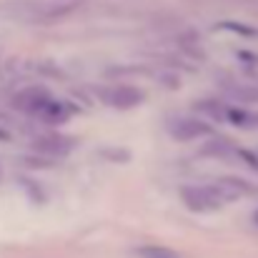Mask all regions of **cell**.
<instances>
[{"label":"cell","mask_w":258,"mask_h":258,"mask_svg":"<svg viewBox=\"0 0 258 258\" xmlns=\"http://www.w3.org/2000/svg\"><path fill=\"white\" fill-rule=\"evenodd\" d=\"M180 201L193 213H211L223 206L218 193L213 190V185H185V188H180Z\"/></svg>","instance_id":"6da1fadb"},{"label":"cell","mask_w":258,"mask_h":258,"mask_svg":"<svg viewBox=\"0 0 258 258\" xmlns=\"http://www.w3.org/2000/svg\"><path fill=\"white\" fill-rule=\"evenodd\" d=\"M100 100L118 108V110H128V108H136L146 100V93L138 86H131V83H120V86H110L100 90Z\"/></svg>","instance_id":"7a4b0ae2"},{"label":"cell","mask_w":258,"mask_h":258,"mask_svg":"<svg viewBox=\"0 0 258 258\" xmlns=\"http://www.w3.org/2000/svg\"><path fill=\"white\" fill-rule=\"evenodd\" d=\"M50 98H53V95L48 93V88L30 86V88H25V90H20V93L13 95V108L25 110V113H33V115H40L43 108L50 103Z\"/></svg>","instance_id":"3957f363"},{"label":"cell","mask_w":258,"mask_h":258,"mask_svg":"<svg viewBox=\"0 0 258 258\" xmlns=\"http://www.w3.org/2000/svg\"><path fill=\"white\" fill-rule=\"evenodd\" d=\"M171 136L180 143H188V141H196V138H203L211 133V125L201 118H175L171 125H168Z\"/></svg>","instance_id":"277c9868"},{"label":"cell","mask_w":258,"mask_h":258,"mask_svg":"<svg viewBox=\"0 0 258 258\" xmlns=\"http://www.w3.org/2000/svg\"><path fill=\"white\" fill-rule=\"evenodd\" d=\"M76 148V141L60 133H45L33 138V151H38L40 156H66Z\"/></svg>","instance_id":"5b68a950"},{"label":"cell","mask_w":258,"mask_h":258,"mask_svg":"<svg viewBox=\"0 0 258 258\" xmlns=\"http://www.w3.org/2000/svg\"><path fill=\"white\" fill-rule=\"evenodd\" d=\"M221 90L231 98V100H238V103H258V88L248 86V83H241L231 76L221 78Z\"/></svg>","instance_id":"8992f818"},{"label":"cell","mask_w":258,"mask_h":258,"mask_svg":"<svg viewBox=\"0 0 258 258\" xmlns=\"http://www.w3.org/2000/svg\"><path fill=\"white\" fill-rule=\"evenodd\" d=\"M213 190L218 193L221 203H231V201H236L243 193H253V185H248L241 178H221V180L213 183Z\"/></svg>","instance_id":"52a82bcc"},{"label":"cell","mask_w":258,"mask_h":258,"mask_svg":"<svg viewBox=\"0 0 258 258\" xmlns=\"http://www.w3.org/2000/svg\"><path fill=\"white\" fill-rule=\"evenodd\" d=\"M71 115H73V108H71L68 103L50 98V103L43 108V113H40L38 118H43L45 123H63V120H68Z\"/></svg>","instance_id":"ba28073f"},{"label":"cell","mask_w":258,"mask_h":258,"mask_svg":"<svg viewBox=\"0 0 258 258\" xmlns=\"http://www.w3.org/2000/svg\"><path fill=\"white\" fill-rule=\"evenodd\" d=\"M226 120L238 128H258V113H251L246 108H236V105H228Z\"/></svg>","instance_id":"9c48e42d"},{"label":"cell","mask_w":258,"mask_h":258,"mask_svg":"<svg viewBox=\"0 0 258 258\" xmlns=\"http://www.w3.org/2000/svg\"><path fill=\"white\" fill-rule=\"evenodd\" d=\"M233 143L228 138H211L206 146H201V156H216V158H228L233 156Z\"/></svg>","instance_id":"30bf717a"},{"label":"cell","mask_w":258,"mask_h":258,"mask_svg":"<svg viewBox=\"0 0 258 258\" xmlns=\"http://www.w3.org/2000/svg\"><path fill=\"white\" fill-rule=\"evenodd\" d=\"M196 110L206 113L208 118H216V120H226V113H228V103H221V100H196Z\"/></svg>","instance_id":"8fae6325"},{"label":"cell","mask_w":258,"mask_h":258,"mask_svg":"<svg viewBox=\"0 0 258 258\" xmlns=\"http://www.w3.org/2000/svg\"><path fill=\"white\" fill-rule=\"evenodd\" d=\"M136 253L138 258H180L173 248H166V246H141Z\"/></svg>","instance_id":"7c38bea8"},{"label":"cell","mask_w":258,"mask_h":258,"mask_svg":"<svg viewBox=\"0 0 258 258\" xmlns=\"http://www.w3.org/2000/svg\"><path fill=\"white\" fill-rule=\"evenodd\" d=\"M218 28H223V30H233V33H238V35H258V30L248 28V25H241V23H236V20H226V23H221Z\"/></svg>","instance_id":"4fadbf2b"},{"label":"cell","mask_w":258,"mask_h":258,"mask_svg":"<svg viewBox=\"0 0 258 258\" xmlns=\"http://www.w3.org/2000/svg\"><path fill=\"white\" fill-rule=\"evenodd\" d=\"M238 156L246 161V166H248V168H253V171L258 173V156L253 153V151H246V148H243V151H238Z\"/></svg>","instance_id":"5bb4252c"},{"label":"cell","mask_w":258,"mask_h":258,"mask_svg":"<svg viewBox=\"0 0 258 258\" xmlns=\"http://www.w3.org/2000/svg\"><path fill=\"white\" fill-rule=\"evenodd\" d=\"M256 223H258V213H256Z\"/></svg>","instance_id":"9a60e30c"}]
</instances>
